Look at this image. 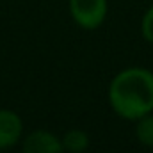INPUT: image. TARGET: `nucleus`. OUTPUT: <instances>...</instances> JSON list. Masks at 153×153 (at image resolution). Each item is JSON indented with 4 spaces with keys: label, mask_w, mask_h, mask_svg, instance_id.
Masks as SVG:
<instances>
[{
    "label": "nucleus",
    "mask_w": 153,
    "mask_h": 153,
    "mask_svg": "<svg viewBox=\"0 0 153 153\" xmlns=\"http://www.w3.org/2000/svg\"><path fill=\"white\" fill-rule=\"evenodd\" d=\"M107 98L111 109L128 121L153 112V71L141 66L121 70L109 84Z\"/></svg>",
    "instance_id": "f257e3e1"
},
{
    "label": "nucleus",
    "mask_w": 153,
    "mask_h": 153,
    "mask_svg": "<svg viewBox=\"0 0 153 153\" xmlns=\"http://www.w3.org/2000/svg\"><path fill=\"white\" fill-rule=\"evenodd\" d=\"M107 0H70V14L76 25L85 30L98 29L107 18Z\"/></svg>",
    "instance_id": "f03ea898"
},
{
    "label": "nucleus",
    "mask_w": 153,
    "mask_h": 153,
    "mask_svg": "<svg viewBox=\"0 0 153 153\" xmlns=\"http://www.w3.org/2000/svg\"><path fill=\"white\" fill-rule=\"evenodd\" d=\"M22 152L23 153H66L62 148L61 139L52 134L50 130H34L25 135L22 143Z\"/></svg>",
    "instance_id": "7ed1b4c3"
},
{
    "label": "nucleus",
    "mask_w": 153,
    "mask_h": 153,
    "mask_svg": "<svg viewBox=\"0 0 153 153\" xmlns=\"http://www.w3.org/2000/svg\"><path fill=\"white\" fill-rule=\"evenodd\" d=\"M22 135H23V121L20 114L11 109H0V152L16 146Z\"/></svg>",
    "instance_id": "20e7f679"
},
{
    "label": "nucleus",
    "mask_w": 153,
    "mask_h": 153,
    "mask_svg": "<svg viewBox=\"0 0 153 153\" xmlns=\"http://www.w3.org/2000/svg\"><path fill=\"white\" fill-rule=\"evenodd\" d=\"M61 143L66 153H84L89 148V135L80 128H71L62 135Z\"/></svg>",
    "instance_id": "39448f33"
},
{
    "label": "nucleus",
    "mask_w": 153,
    "mask_h": 153,
    "mask_svg": "<svg viewBox=\"0 0 153 153\" xmlns=\"http://www.w3.org/2000/svg\"><path fill=\"white\" fill-rule=\"evenodd\" d=\"M135 137L143 146L153 148V112L135 121Z\"/></svg>",
    "instance_id": "423d86ee"
},
{
    "label": "nucleus",
    "mask_w": 153,
    "mask_h": 153,
    "mask_svg": "<svg viewBox=\"0 0 153 153\" xmlns=\"http://www.w3.org/2000/svg\"><path fill=\"white\" fill-rule=\"evenodd\" d=\"M141 34L148 43L153 45V5L148 7V11L144 13V16L141 20Z\"/></svg>",
    "instance_id": "0eeeda50"
}]
</instances>
